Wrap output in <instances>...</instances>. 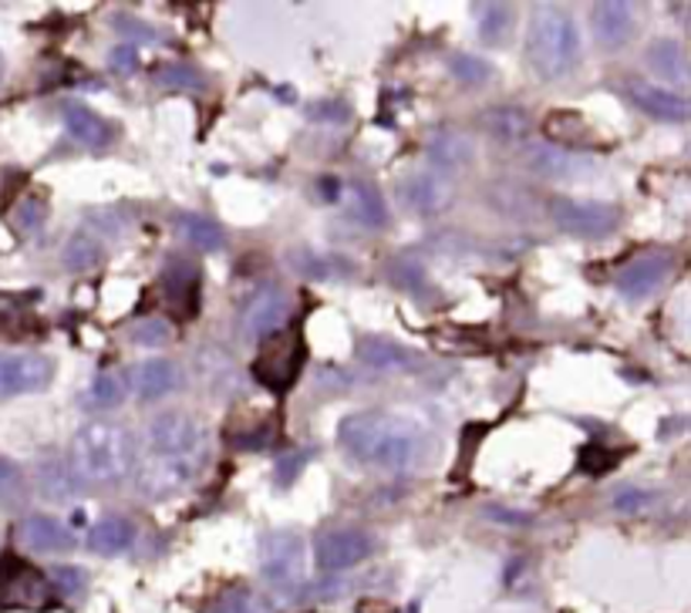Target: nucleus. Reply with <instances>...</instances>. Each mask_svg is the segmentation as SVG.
Returning <instances> with one entry per match:
<instances>
[{"label":"nucleus","mask_w":691,"mask_h":613,"mask_svg":"<svg viewBox=\"0 0 691 613\" xmlns=\"http://www.w3.org/2000/svg\"><path fill=\"white\" fill-rule=\"evenodd\" d=\"M341 449L361 465H375L385 472H411L429 462L432 439L419 424L398 415L382 411H358L338 424Z\"/></svg>","instance_id":"obj_1"},{"label":"nucleus","mask_w":691,"mask_h":613,"mask_svg":"<svg viewBox=\"0 0 691 613\" xmlns=\"http://www.w3.org/2000/svg\"><path fill=\"white\" fill-rule=\"evenodd\" d=\"M71 472L81 483L112 486L135 472V435L115 421H91L71 439Z\"/></svg>","instance_id":"obj_2"},{"label":"nucleus","mask_w":691,"mask_h":613,"mask_svg":"<svg viewBox=\"0 0 691 613\" xmlns=\"http://www.w3.org/2000/svg\"><path fill=\"white\" fill-rule=\"evenodd\" d=\"M580 58V31L564 8H540L526 34V61L540 78H564Z\"/></svg>","instance_id":"obj_3"},{"label":"nucleus","mask_w":691,"mask_h":613,"mask_svg":"<svg viewBox=\"0 0 691 613\" xmlns=\"http://www.w3.org/2000/svg\"><path fill=\"white\" fill-rule=\"evenodd\" d=\"M260 577L281 593L297 597L304 587V540L294 530H270L260 540Z\"/></svg>","instance_id":"obj_4"},{"label":"nucleus","mask_w":691,"mask_h":613,"mask_svg":"<svg viewBox=\"0 0 691 613\" xmlns=\"http://www.w3.org/2000/svg\"><path fill=\"white\" fill-rule=\"evenodd\" d=\"M304 364V341L297 330H273L260 341L253 377L270 391H287Z\"/></svg>","instance_id":"obj_5"},{"label":"nucleus","mask_w":691,"mask_h":613,"mask_svg":"<svg viewBox=\"0 0 691 613\" xmlns=\"http://www.w3.org/2000/svg\"><path fill=\"white\" fill-rule=\"evenodd\" d=\"M0 603L21 610H48L52 606V583L41 570L18 556H4L0 563Z\"/></svg>","instance_id":"obj_6"},{"label":"nucleus","mask_w":691,"mask_h":613,"mask_svg":"<svg viewBox=\"0 0 691 613\" xmlns=\"http://www.w3.org/2000/svg\"><path fill=\"white\" fill-rule=\"evenodd\" d=\"M550 216L564 232L580 240H604L621 223V209L608 203H580V200H553Z\"/></svg>","instance_id":"obj_7"},{"label":"nucleus","mask_w":691,"mask_h":613,"mask_svg":"<svg viewBox=\"0 0 691 613\" xmlns=\"http://www.w3.org/2000/svg\"><path fill=\"white\" fill-rule=\"evenodd\" d=\"M146 439H149L152 455H166V458H193L203 449V429L196 424V418L182 411L156 415L146 429Z\"/></svg>","instance_id":"obj_8"},{"label":"nucleus","mask_w":691,"mask_h":613,"mask_svg":"<svg viewBox=\"0 0 691 613\" xmlns=\"http://www.w3.org/2000/svg\"><path fill=\"white\" fill-rule=\"evenodd\" d=\"M55 377V364L44 354H0V398L14 395H34L44 391Z\"/></svg>","instance_id":"obj_9"},{"label":"nucleus","mask_w":691,"mask_h":613,"mask_svg":"<svg viewBox=\"0 0 691 613\" xmlns=\"http://www.w3.org/2000/svg\"><path fill=\"white\" fill-rule=\"evenodd\" d=\"M287 310H291L287 291L276 287V283H263L240 314V338L243 341H263L267 334L284 327Z\"/></svg>","instance_id":"obj_10"},{"label":"nucleus","mask_w":691,"mask_h":613,"mask_svg":"<svg viewBox=\"0 0 691 613\" xmlns=\"http://www.w3.org/2000/svg\"><path fill=\"white\" fill-rule=\"evenodd\" d=\"M375 549L372 536L361 533V530H351V526H338V530H328L317 536V546H314V559L325 574H341V570H351V566H358L361 559H367Z\"/></svg>","instance_id":"obj_11"},{"label":"nucleus","mask_w":691,"mask_h":613,"mask_svg":"<svg viewBox=\"0 0 691 613\" xmlns=\"http://www.w3.org/2000/svg\"><path fill=\"white\" fill-rule=\"evenodd\" d=\"M196 476L193 458H166L152 455L149 462L138 465L135 472V489L143 499H169L179 489H186Z\"/></svg>","instance_id":"obj_12"},{"label":"nucleus","mask_w":691,"mask_h":613,"mask_svg":"<svg viewBox=\"0 0 691 613\" xmlns=\"http://www.w3.org/2000/svg\"><path fill=\"white\" fill-rule=\"evenodd\" d=\"M671 273V253H641L614 273V291L624 300H648Z\"/></svg>","instance_id":"obj_13"},{"label":"nucleus","mask_w":691,"mask_h":613,"mask_svg":"<svg viewBox=\"0 0 691 613\" xmlns=\"http://www.w3.org/2000/svg\"><path fill=\"white\" fill-rule=\"evenodd\" d=\"M401 200L408 209L422 213V216H435L442 209L452 206L455 200V185L452 179H445L442 172H419V175H408L401 182Z\"/></svg>","instance_id":"obj_14"},{"label":"nucleus","mask_w":691,"mask_h":613,"mask_svg":"<svg viewBox=\"0 0 691 613\" xmlns=\"http://www.w3.org/2000/svg\"><path fill=\"white\" fill-rule=\"evenodd\" d=\"M526 166L540 179H553V182H574V179H584L587 172H593V162L587 156L570 152L564 146H533L526 152Z\"/></svg>","instance_id":"obj_15"},{"label":"nucleus","mask_w":691,"mask_h":613,"mask_svg":"<svg viewBox=\"0 0 691 613\" xmlns=\"http://www.w3.org/2000/svg\"><path fill=\"white\" fill-rule=\"evenodd\" d=\"M590 27H593V37L604 52H621L634 34V8L621 4V0L597 4L593 14H590Z\"/></svg>","instance_id":"obj_16"},{"label":"nucleus","mask_w":691,"mask_h":613,"mask_svg":"<svg viewBox=\"0 0 691 613\" xmlns=\"http://www.w3.org/2000/svg\"><path fill=\"white\" fill-rule=\"evenodd\" d=\"M18 540L31 553H68L75 546V533L52 515H27L18 526Z\"/></svg>","instance_id":"obj_17"},{"label":"nucleus","mask_w":691,"mask_h":613,"mask_svg":"<svg viewBox=\"0 0 691 613\" xmlns=\"http://www.w3.org/2000/svg\"><path fill=\"white\" fill-rule=\"evenodd\" d=\"M627 91H631V102L641 112H648L652 118H661V122H684L688 112H691L688 102H684V94L658 88V84H648V81H634Z\"/></svg>","instance_id":"obj_18"},{"label":"nucleus","mask_w":691,"mask_h":613,"mask_svg":"<svg viewBox=\"0 0 691 613\" xmlns=\"http://www.w3.org/2000/svg\"><path fill=\"white\" fill-rule=\"evenodd\" d=\"M179 385H182L179 367L172 361H162V357L135 364V371H132V388L143 401H159V398L172 395Z\"/></svg>","instance_id":"obj_19"},{"label":"nucleus","mask_w":691,"mask_h":613,"mask_svg":"<svg viewBox=\"0 0 691 613\" xmlns=\"http://www.w3.org/2000/svg\"><path fill=\"white\" fill-rule=\"evenodd\" d=\"M61 118H65V128L75 141H81L84 149H105L112 141V125L99 115L91 112L88 105L81 102H68L61 109Z\"/></svg>","instance_id":"obj_20"},{"label":"nucleus","mask_w":691,"mask_h":613,"mask_svg":"<svg viewBox=\"0 0 691 613\" xmlns=\"http://www.w3.org/2000/svg\"><path fill=\"white\" fill-rule=\"evenodd\" d=\"M426 156L432 166H439L442 172H455V169H466L476 156L473 149V138L463 135V132H455V128H442L429 138V146H426Z\"/></svg>","instance_id":"obj_21"},{"label":"nucleus","mask_w":691,"mask_h":613,"mask_svg":"<svg viewBox=\"0 0 691 613\" xmlns=\"http://www.w3.org/2000/svg\"><path fill=\"white\" fill-rule=\"evenodd\" d=\"M37 489L48 502H71L84 489V483L75 476L68 462L48 458V462L37 465Z\"/></svg>","instance_id":"obj_22"},{"label":"nucleus","mask_w":691,"mask_h":613,"mask_svg":"<svg viewBox=\"0 0 691 613\" xmlns=\"http://www.w3.org/2000/svg\"><path fill=\"white\" fill-rule=\"evenodd\" d=\"M358 357H361V364H364L367 371H382V374L411 371V367H415V357H411L401 344H395V341H388V338H364V341L358 344Z\"/></svg>","instance_id":"obj_23"},{"label":"nucleus","mask_w":691,"mask_h":613,"mask_svg":"<svg viewBox=\"0 0 691 613\" xmlns=\"http://www.w3.org/2000/svg\"><path fill=\"white\" fill-rule=\"evenodd\" d=\"M162 291L169 294V300L175 307H182L186 314H196V294H200V273L193 263L186 260H175L166 266L162 273Z\"/></svg>","instance_id":"obj_24"},{"label":"nucleus","mask_w":691,"mask_h":613,"mask_svg":"<svg viewBox=\"0 0 691 613\" xmlns=\"http://www.w3.org/2000/svg\"><path fill=\"white\" fill-rule=\"evenodd\" d=\"M648 68L665 81V84H684L688 81V58L684 47L671 37H658L648 47Z\"/></svg>","instance_id":"obj_25"},{"label":"nucleus","mask_w":691,"mask_h":613,"mask_svg":"<svg viewBox=\"0 0 691 613\" xmlns=\"http://www.w3.org/2000/svg\"><path fill=\"white\" fill-rule=\"evenodd\" d=\"M132 543H135V526L122 515L99 519V523L91 526V536H88V546L95 553H102V556H118V553L132 549Z\"/></svg>","instance_id":"obj_26"},{"label":"nucleus","mask_w":691,"mask_h":613,"mask_svg":"<svg viewBox=\"0 0 691 613\" xmlns=\"http://www.w3.org/2000/svg\"><path fill=\"white\" fill-rule=\"evenodd\" d=\"M175 229L182 240L203 253H216L226 247V232L219 229V223H213L200 213H175Z\"/></svg>","instance_id":"obj_27"},{"label":"nucleus","mask_w":691,"mask_h":613,"mask_svg":"<svg viewBox=\"0 0 691 613\" xmlns=\"http://www.w3.org/2000/svg\"><path fill=\"white\" fill-rule=\"evenodd\" d=\"M483 128L502 141V146H513V141H523L526 132H530V115L523 109H513V105H496L489 112H483Z\"/></svg>","instance_id":"obj_28"},{"label":"nucleus","mask_w":691,"mask_h":613,"mask_svg":"<svg viewBox=\"0 0 691 613\" xmlns=\"http://www.w3.org/2000/svg\"><path fill=\"white\" fill-rule=\"evenodd\" d=\"M348 213L361 223V226H385V219H388V209H385V203H382V193L372 185V182H361V179H354L351 185H348Z\"/></svg>","instance_id":"obj_29"},{"label":"nucleus","mask_w":691,"mask_h":613,"mask_svg":"<svg viewBox=\"0 0 691 613\" xmlns=\"http://www.w3.org/2000/svg\"><path fill=\"white\" fill-rule=\"evenodd\" d=\"M196 367H200V374H203V382H206L216 395H223V391H229V388H237V385H240L234 361H229V354L219 351V348H203Z\"/></svg>","instance_id":"obj_30"},{"label":"nucleus","mask_w":691,"mask_h":613,"mask_svg":"<svg viewBox=\"0 0 691 613\" xmlns=\"http://www.w3.org/2000/svg\"><path fill=\"white\" fill-rule=\"evenodd\" d=\"M102 257H105V247L91 232H75V236H68V243L61 247V263L71 273H84L91 266H99Z\"/></svg>","instance_id":"obj_31"},{"label":"nucleus","mask_w":691,"mask_h":613,"mask_svg":"<svg viewBox=\"0 0 691 613\" xmlns=\"http://www.w3.org/2000/svg\"><path fill=\"white\" fill-rule=\"evenodd\" d=\"M31 499L27 479L18 462H11L8 455H0V509H21Z\"/></svg>","instance_id":"obj_32"},{"label":"nucleus","mask_w":691,"mask_h":613,"mask_svg":"<svg viewBox=\"0 0 691 613\" xmlns=\"http://www.w3.org/2000/svg\"><path fill=\"white\" fill-rule=\"evenodd\" d=\"M209 613H273V603L250 587H234L216 597Z\"/></svg>","instance_id":"obj_33"},{"label":"nucleus","mask_w":691,"mask_h":613,"mask_svg":"<svg viewBox=\"0 0 691 613\" xmlns=\"http://www.w3.org/2000/svg\"><path fill=\"white\" fill-rule=\"evenodd\" d=\"M510 27H513V8H506V4H479L476 8V31L486 44L506 41Z\"/></svg>","instance_id":"obj_34"},{"label":"nucleus","mask_w":691,"mask_h":613,"mask_svg":"<svg viewBox=\"0 0 691 613\" xmlns=\"http://www.w3.org/2000/svg\"><path fill=\"white\" fill-rule=\"evenodd\" d=\"M44 219H48V203H44L41 196L18 200V206L11 213V223L21 236H37L44 229Z\"/></svg>","instance_id":"obj_35"},{"label":"nucleus","mask_w":691,"mask_h":613,"mask_svg":"<svg viewBox=\"0 0 691 613\" xmlns=\"http://www.w3.org/2000/svg\"><path fill=\"white\" fill-rule=\"evenodd\" d=\"M388 276L398 283L401 291H408V294H415V297H422L426 291H429V280H426V270L415 263L411 257H398L392 266H388Z\"/></svg>","instance_id":"obj_36"},{"label":"nucleus","mask_w":691,"mask_h":613,"mask_svg":"<svg viewBox=\"0 0 691 613\" xmlns=\"http://www.w3.org/2000/svg\"><path fill=\"white\" fill-rule=\"evenodd\" d=\"M122 398H125V382L118 374H99L95 382H91V391H88V405L91 408H115V405H122Z\"/></svg>","instance_id":"obj_37"},{"label":"nucleus","mask_w":691,"mask_h":613,"mask_svg":"<svg viewBox=\"0 0 691 613\" xmlns=\"http://www.w3.org/2000/svg\"><path fill=\"white\" fill-rule=\"evenodd\" d=\"M546 135L550 138H557V146H574V141H580V135H584V118L580 115H574V112H553L550 118H546Z\"/></svg>","instance_id":"obj_38"},{"label":"nucleus","mask_w":691,"mask_h":613,"mask_svg":"<svg viewBox=\"0 0 691 613\" xmlns=\"http://www.w3.org/2000/svg\"><path fill=\"white\" fill-rule=\"evenodd\" d=\"M132 341L143 348H166L172 341V327L162 317H146L132 327Z\"/></svg>","instance_id":"obj_39"},{"label":"nucleus","mask_w":691,"mask_h":613,"mask_svg":"<svg viewBox=\"0 0 691 613\" xmlns=\"http://www.w3.org/2000/svg\"><path fill=\"white\" fill-rule=\"evenodd\" d=\"M449 71H452L455 81H463V84H483L489 78V61H483L476 55H452Z\"/></svg>","instance_id":"obj_40"},{"label":"nucleus","mask_w":691,"mask_h":613,"mask_svg":"<svg viewBox=\"0 0 691 613\" xmlns=\"http://www.w3.org/2000/svg\"><path fill=\"white\" fill-rule=\"evenodd\" d=\"M655 499H658V492H652V489L624 486V489H618V492H614L611 509H614V512H624V515H634V512H644L648 506H655Z\"/></svg>","instance_id":"obj_41"},{"label":"nucleus","mask_w":691,"mask_h":613,"mask_svg":"<svg viewBox=\"0 0 691 613\" xmlns=\"http://www.w3.org/2000/svg\"><path fill=\"white\" fill-rule=\"evenodd\" d=\"M156 84H162V88H203L206 81H203V75L196 71V68H190V65H162L159 71H156Z\"/></svg>","instance_id":"obj_42"},{"label":"nucleus","mask_w":691,"mask_h":613,"mask_svg":"<svg viewBox=\"0 0 691 613\" xmlns=\"http://www.w3.org/2000/svg\"><path fill=\"white\" fill-rule=\"evenodd\" d=\"M61 597H81L88 590V574L81 566H55L52 580H48Z\"/></svg>","instance_id":"obj_43"},{"label":"nucleus","mask_w":691,"mask_h":613,"mask_svg":"<svg viewBox=\"0 0 691 613\" xmlns=\"http://www.w3.org/2000/svg\"><path fill=\"white\" fill-rule=\"evenodd\" d=\"M294 266L304 273V276H310V280H328V276H335V273H351V266L348 263H331L328 257H317V253H297L294 257Z\"/></svg>","instance_id":"obj_44"},{"label":"nucleus","mask_w":691,"mask_h":613,"mask_svg":"<svg viewBox=\"0 0 691 613\" xmlns=\"http://www.w3.org/2000/svg\"><path fill=\"white\" fill-rule=\"evenodd\" d=\"M84 219H88V226H95V232H102V236H122L125 226H128L125 213H122V209H109V206H102V209H88Z\"/></svg>","instance_id":"obj_45"},{"label":"nucleus","mask_w":691,"mask_h":613,"mask_svg":"<svg viewBox=\"0 0 691 613\" xmlns=\"http://www.w3.org/2000/svg\"><path fill=\"white\" fill-rule=\"evenodd\" d=\"M310 455H314V449H307V445L291 449L281 462H276V483H281V486H291V483L301 476V468L310 462Z\"/></svg>","instance_id":"obj_46"},{"label":"nucleus","mask_w":691,"mask_h":613,"mask_svg":"<svg viewBox=\"0 0 691 613\" xmlns=\"http://www.w3.org/2000/svg\"><path fill=\"white\" fill-rule=\"evenodd\" d=\"M483 515L496 526H510V530H526L533 523V515L523 509H510V506H483Z\"/></svg>","instance_id":"obj_47"},{"label":"nucleus","mask_w":691,"mask_h":613,"mask_svg":"<svg viewBox=\"0 0 691 613\" xmlns=\"http://www.w3.org/2000/svg\"><path fill=\"white\" fill-rule=\"evenodd\" d=\"M307 115H310V122H317V125H341L351 112H348V105H344V102L328 99V102L310 105V109H307Z\"/></svg>","instance_id":"obj_48"},{"label":"nucleus","mask_w":691,"mask_h":613,"mask_svg":"<svg viewBox=\"0 0 691 613\" xmlns=\"http://www.w3.org/2000/svg\"><path fill=\"white\" fill-rule=\"evenodd\" d=\"M115 31L125 37L122 44H132V41H152L156 37V31L149 27V24H143L135 14H115Z\"/></svg>","instance_id":"obj_49"},{"label":"nucleus","mask_w":691,"mask_h":613,"mask_svg":"<svg viewBox=\"0 0 691 613\" xmlns=\"http://www.w3.org/2000/svg\"><path fill=\"white\" fill-rule=\"evenodd\" d=\"M109 65H112V71H118V75H132V71L138 68V52H135V44H118L115 52L109 55Z\"/></svg>","instance_id":"obj_50"},{"label":"nucleus","mask_w":691,"mask_h":613,"mask_svg":"<svg viewBox=\"0 0 691 613\" xmlns=\"http://www.w3.org/2000/svg\"><path fill=\"white\" fill-rule=\"evenodd\" d=\"M614 462H618V455L601 452V449H590V452L580 458V468H584V472H590V476H604V472H608Z\"/></svg>","instance_id":"obj_51"},{"label":"nucleus","mask_w":691,"mask_h":613,"mask_svg":"<svg viewBox=\"0 0 691 613\" xmlns=\"http://www.w3.org/2000/svg\"><path fill=\"white\" fill-rule=\"evenodd\" d=\"M0 81H4V55H0Z\"/></svg>","instance_id":"obj_52"}]
</instances>
